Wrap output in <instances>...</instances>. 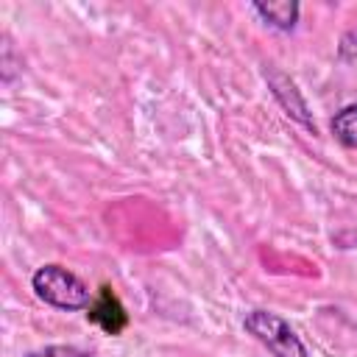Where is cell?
Wrapping results in <instances>:
<instances>
[{"instance_id": "obj_6", "label": "cell", "mask_w": 357, "mask_h": 357, "mask_svg": "<svg viewBox=\"0 0 357 357\" xmlns=\"http://www.w3.org/2000/svg\"><path fill=\"white\" fill-rule=\"evenodd\" d=\"M329 128H332V134H335V139H337L340 145L357 151V103L343 106L340 112H335Z\"/></svg>"}, {"instance_id": "obj_2", "label": "cell", "mask_w": 357, "mask_h": 357, "mask_svg": "<svg viewBox=\"0 0 357 357\" xmlns=\"http://www.w3.org/2000/svg\"><path fill=\"white\" fill-rule=\"evenodd\" d=\"M243 326L248 335H254L273 357H307V349L296 329L276 312L268 310H251L243 318Z\"/></svg>"}, {"instance_id": "obj_8", "label": "cell", "mask_w": 357, "mask_h": 357, "mask_svg": "<svg viewBox=\"0 0 357 357\" xmlns=\"http://www.w3.org/2000/svg\"><path fill=\"white\" fill-rule=\"evenodd\" d=\"M337 53H340V59H343V61H357V31L343 33Z\"/></svg>"}, {"instance_id": "obj_4", "label": "cell", "mask_w": 357, "mask_h": 357, "mask_svg": "<svg viewBox=\"0 0 357 357\" xmlns=\"http://www.w3.org/2000/svg\"><path fill=\"white\" fill-rule=\"evenodd\" d=\"M86 315H89V321L98 324L106 335H120V332L126 329V324H128L126 307L120 304V298L112 293L109 284L100 287V293H98V298L89 304V312H86Z\"/></svg>"}, {"instance_id": "obj_1", "label": "cell", "mask_w": 357, "mask_h": 357, "mask_svg": "<svg viewBox=\"0 0 357 357\" xmlns=\"http://www.w3.org/2000/svg\"><path fill=\"white\" fill-rule=\"evenodd\" d=\"M31 287L45 304H50L56 310H67V312L89 310V304L95 301L89 287L73 271H67L64 265H56V262L36 268L31 276Z\"/></svg>"}, {"instance_id": "obj_5", "label": "cell", "mask_w": 357, "mask_h": 357, "mask_svg": "<svg viewBox=\"0 0 357 357\" xmlns=\"http://www.w3.org/2000/svg\"><path fill=\"white\" fill-rule=\"evenodd\" d=\"M251 8L276 31H293L298 22L301 6L296 0H271V3H251Z\"/></svg>"}, {"instance_id": "obj_7", "label": "cell", "mask_w": 357, "mask_h": 357, "mask_svg": "<svg viewBox=\"0 0 357 357\" xmlns=\"http://www.w3.org/2000/svg\"><path fill=\"white\" fill-rule=\"evenodd\" d=\"M25 357H95L78 346H42V349H33L28 351Z\"/></svg>"}, {"instance_id": "obj_3", "label": "cell", "mask_w": 357, "mask_h": 357, "mask_svg": "<svg viewBox=\"0 0 357 357\" xmlns=\"http://www.w3.org/2000/svg\"><path fill=\"white\" fill-rule=\"evenodd\" d=\"M265 78H268V84H271L273 98H276V100L282 103V109L287 112V117H293L296 123H301L304 128H310V131L315 134V123H312V117H310L307 100L301 98L298 86H296L282 70H276V67H265Z\"/></svg>"}]
</instances>
